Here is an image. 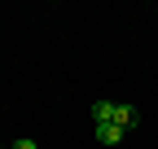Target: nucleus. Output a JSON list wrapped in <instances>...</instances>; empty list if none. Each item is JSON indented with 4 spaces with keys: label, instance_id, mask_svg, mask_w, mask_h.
<instances>
[{
    "label": "nucleus",
    "instance_id": "1",
    "mask_svg": "<svg viewBox=\"0 0 158 149\" xmlns=\"http://www.w3.org/2000/svg\"><path fill=\"white\" fill-rule=\"evenodd\" d=\"M97 140H101V145H118V140H123V127H118V123H97Z\"/></svg>",
    "mask_w": 158,
    "mask_h": 149
},
{
    "label": "nucleus",
    "instance_id": "4",
    "mask_svg": "<svg viewBox=\"0 0 158 149\" xmlns=\"http://www.w3.org/2000/svg\"><path fill=\"white\" fill-rule=\"evenodd\" d=\"M13 149H40V145H35L31 136H22V140H13Z\"/></svg>",
    "mask_w": 158,
    "mask_h": 149
},
{
    "label": "nucleus",
    "instance_id": "2",
    "mask_svg": "<svg viewBox=\"0 0 158 149\" xmlns=\"http://www.w3.org/2000/svg\"><path fill=\"white\" fill-rule=\"evenodd\" d=\"M110 123H118V127L127 132V127H136V123H141V114H136L132 105H114V119H110Z\"/></svg>",
    "mask_w": 158,
    "mask_h": 149
},
{
    "label": "nucleus",
    "instance_id": "3",
    "mask_svg": "<svg viewBox=\"0 0 158 149\" xmlns=\"http://www.w3.org/2000/svg\"><path fill=\"white\" fill-rule=\"evenodd\" d=\"M92 119H97V123H110V119H114V101H97V105H92Z\"/></svg>",
    "mask_w": 158,
    "mask_h": 149
}]
</instances>
